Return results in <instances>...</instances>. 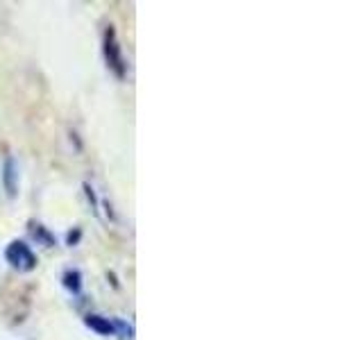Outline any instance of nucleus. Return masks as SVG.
Here are the masks:
<instances>
[{
  "mask_svg": "<svg viewBox=\"0 0 363 340\" xmlns=\"http://www.w3.org/2000/svg\"><path fill=\"white\" fill-rule=\"evenodd\" d=\"M102 57H105V64L113 73V77L116 79L128 77V62H125L118 34H116V28L113 26H107L105 32H102Z\"/></svg>",
  "mask_w": 363,
  "mask_h": 340,
  "instance_id": "1",
  "label": "nucleus"
},
{
  "mask_svg": "<svg viewBox=\"0 0 363 340\" xmlns=\"http://www.w3.org/2000/svg\"><path fill=\"white\" fill-rule=\"evenodd\" d=\"M5 261L18 272H32L39 264L37 254L32 252V247L26 241H11L5 247Z\"/></svg>",
  "mask_w": 363,
  "mask_h": 340,
  "instance_id": "2",
  "label": "nucleus"
},
{
  "mask_svg": "<svg viewBox=\"0 0 363 340\" xmlns=\"http://www.w3.org/2000/svg\"><path fill=\"white\" fill-rule=\"evenodd\" d=\"M3 186H5L7 198L18 196V164L11 154L5 157V164H3Z\"/></svg>",
  "mask_w": 363,
  "mask_h": 340,
  "instance_id": "3",
  "label": "nucleus"
},
{
  "mask_svg": "<svg viewBox=\"0 0 363 340\" xmlns=\"http://www.w3.org/2000/svg\"><path fill=\"white\" fill-rule=\"evenodd\" d=\"M84 324L91 329V332L98 334V336H102V338L116 336V332H113V322H111V317L98 315V313H89V315L84 317Z\"/></svg>",
  "mask_w": 363,
  "mask_h": 340,
  "instance_id": "4",
  "label": "nucleus"
},
{
  "mask_svg": "<svg viewBox=\"0 0 363 340\" xmlns=\"http://www.w3.org/2000/svg\"><path fill=\"white\" fill-rule=\"evenodd\" d=\"M62 286L71 295H75V298H77V295H82V272L68 268L62 275Z\"/></svg>",
  "mask_w": 363,
  "mask_h": 340,
  "instance_id": "5",
  "label": "nucleus"
},
{
  "mask_svg": "<svg viewBox=\"0 0 363 340\" xmlns=\"http://www.w3.org/2000/svg\"><path fill=\"white\" fill-rule=\"evenodd\" d=\"M30 234L34 236V241L45 245V247H52L55 245V236L48 230H45L41 222H30Z\"/></svg>",
  "mask_w": 363,
  "mask_h": 340,
  "instance_id": "6",
  "label": "nucleus"
},
{
  "mask_svg": "<svg viewBox=\"0 0 363 340\" xmlns=\"http://www.w3.org/2000/svg\"><path fill=\"white\" fill-rule=\"evenodd\" d=\"M111 322H113V332H116L118 338H123V340H132L134 338V327L130 322L121 320V317H111Z\"/></svg>",
  "mask_w": 363,
  "mask_h": 340,
  "instance_id": "7",
  "label": "nucleus"
},
{
  "mask_svg": "<svg viewBox=\"0 0 363 340\" xmlns=\"http://www.w3.org/2000/svg\"><path fill=\"white\" fill-rule=\"evenodd\" d=\"M84 193H86V198H89V202H91V209H94V211H98V207H100V204H98V198H96L94 188H91L89 184H84Z\"/></svg>",
  "mask_w": 363,
  "mask_h": 340,
  "instance_id": "8",
  "label": "nucleus"
},
{
  "mask_svg": "<svg viewBox=\"0 0 363 340\" xmlns=\"http://www.w3.org/2000/svg\"><path fill=\"white\" fill-rule=\"evenodd\" d=\"M79 236H82V232H79V230H75V232H68V236H66V243H68V245H75V243L79 241Z\"/></svg>",
  "mask_w": 363,
  "mask_h": 340,
  "instance_id": "9",
  "label": "nucleus"
}]
</instances>
